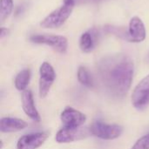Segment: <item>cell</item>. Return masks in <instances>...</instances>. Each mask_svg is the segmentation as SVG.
Masks as SVG:
<instances>
[{"label": "cell", "instance_id": "obj_1", "mask_svg": "<svg viewBox=\"0 0 149 149\" xmlns=\"http://www.w3.org/2000/svg\"><path fill=\"white\" fill-rule=\"evenodd\" d=\"M97 68L107 93L113 98L123 99L134 77V67L131 58L123 53L107 55L98 62Z\"/></svg>", "mask_w": 149, "mask_h": 149}, {"label": "cell", "instance_id": "obj_2", "mask_svg": "<svg viewBox=\"0 0 149 149\" xmlns=\"http://www.w3.org/2000/svg\"><path fill=\"white\" fill-rule=\"evenodd\" d=\"M75 0H64V3L46 16L41 21L40 25L47 29L60 27L71 16L75 6Z\"/></svg>", "mask_w": 149, "mask_h": 149}, {"label": "cell", "instance_id": "obj_3", "mask_svg": "<svg viewBox=\"0 0 149 149\" xmlns=\"http://www.w3.org/2000/svg\"><path fill=\"white\" fill-rule=\"evenodd\" d=\"M91 134L102 140H114L119 138L123 133V127L119 125H110L100 120L93 122L90 127Z\"/></svg>", "mask_w": 149, "mask_h": 149}, {"label": "cell", "instance_id": "obj_4", "mask_svg": "<svg viewBox=\"0 0 149 149\" xmlns=\"http://www.w3.org/2000/svg\"><path fill=\"white\" fill-rule=\"evenodd\" d=\"M32 43L46 45L59 53H65L68 47V41L65 37L49 34H34L30 37Z\"/></svg>", "mask_w": 149, "mask_h": 149}, {"label": "cell", "instance_id": "obj_5", "mask_svg": "<svg viewBox=\"0 0 149 149\" xmlns=\"http://www.w3.org/2000/svg\"><path fill=\"white\" fill-rule=\"evenodd\" d=\"M132 103L138 110L145 109L149 104V74L134 88L132 94Z\"/></svg>", "mask_w": 149, "mask_h": 149}, {"label": "cell", "instance_id": "obj_6", "mask_svg": "<svg viewBox=\"0 0 149 149\" xmlns=\"http://www.w3.org/2000/svg\"><path fill=\"white\" fill-rule=\"evenodd\" d=\"M56 79L53 67L48 63L44 62L39 68V96L45 98Z\"/></svg>", "mask_w": 149, "mask_h": 149}, {"label": "cell", "instance_id": "obj_7", "mask_svg": "<svg viewBox=\"0 0 149 149\" xmlns=\"http://www.w3.org/2000/svg\"><path fill=\"white\" fill-rule=\"evenodd\" d=\"M90 134H91L90 129L86 127H77V128L64 127L57 133L55 139L58 143H69L75 141L85 139Z\"/></svg>", "mask_w": 149, "mask_h": 149}, {"label": "cell", "instance_id": "obj_8", "mask_svg": "<svg viewBox=\"0 0 149 149\" xmlns=\"http://www.w3.org/2000/svg\"><path fill=\"white\" fill-rule=\"evenodd\" d=\"M60 119L64 127L68 128L80 127L86 120V117L84 113L70 107L64 109L61 113Z\"/></svg>", "mask_w": 149, "mask_h": 149}, {"label": "cell", "instance_id": "obj_9", "mask_svg": "<svg viewBox=\"0 0 149 149\" xmlns=\"http://www.w3.org/2000/svg\"><path fill=\"white\" fill-rule=\"evenodd\" d=\"M49 134L46 132L34 133L22 136L17 143V149H37L47 140Z\"/></svg>", "mask_w": 149, "mask_h": 149}, {"label": "cell", "instance_id": "obj_10", "mask_svg": "<svg viewBox=\"0 0 149 149\" xmlns=\"http://www.w3.org/2000/svg\"><path fill=\"white\" fill-rule=\"evenodd\" d=\"M147 36L144 23L139 17H133L129 22L128 41L133 43H141L145 40Z\"/></svg>", "mask_w": 149, "mask_h": 149}, {"label": "cell", "instance_id": "obj_11", "mask_svg": "<svg viewBox=\"0 0 149 149\" xmlns=\"http://www.w3.org/2000/svg\"><path fill=\"white\" fill-rule=\"evenodd\" d=\"M22 106L26 115L36 122H39L41 118L35 107L32 93L30 90H24L22 93Z\"/></svg>", "mask_w": 149, "mask_h": 149}, {"label": "cell", "instance_id": "obj_12", "mask_svg": "<svg viewBox=\"0 0 149 149\" xmlns=\"http://www.w3.org/2000/svg\"><path fill=\"white\" fill-rule=\"evenodd\" d=\"M27 127V123L20 119L5 117L0 120V130L3 133H14L21 131Z\"/></svg>", "mask_w": 149, "mask_h": 149}, {"label": "cell", "instance_id": "obj_13", "mask_svg": "<svg viewBox=\"0 0 149 149\" xmlns=\"http://www.w3.org/2000/svg\"><path fill=\"white\" fill-rule=\"evenodd\" d=\"M96 45V38L93 31L84 32L79 39V47L84 52H91Z\"/></svg>", "mask_w": 149, "mask_h": 149}, {"label": "cell", "instance_id": "obj_14", "mask_svg": "<svg viewBox=\"0 0 149 149\" xmlns=\"http://www.w3.org/2000/svg\"><path fill=\"white\" fill-rule=\"evenodd\" d=\"M31 79V71L24 69L21 71L15 79V86L19 91H24L27 87Z\"/></svg>", "mask_w": 149, "mask_h": 149}, {"label": "cell", "instance_id": "obj_15", "mask_svg": "<svg viewBox=\"0 0 149 149\" xmlns=\"http://www.w3.org/2000/svg\"><path fill=\"white\" fill-rule=\"evenodd\" d=\"M77 75H78V79L81 85H83L84 86H86L88 88L93 87L94 83H93V77L86 67L80 66L78 70Z\"/></svg>", "mask_w": 149, "mask_h": 149}, {"label": "cell", "instance_id": "obj_16", "mask_svg": "<svg viewBox=\"0 0 149 149\" xmlns=\"http://www.w3.org/2000/svg\"><path fill=\"white\" fill-rule=\"evenodd\" d=\"M13 10V0H0V22L3 24Z\"/></svg>", "mask_w": 149, "mask_h": 149}, {"label": "cell", "instance_id": "obj_17", "mask_svg": "<svg viewBox=\"0 0 149 149\" xmlns=\"http://www.w3.org/2000/svg\"><path fill=\"white\" fill-rule=\"evenodd\" d=\"M131 149H149V134L139 139Z\"/></svg>", "mask_w": 149, "mask_h": 149}, {"label": "cell", "instance_id": "obj_18", "mask_svg": "<svg viewBox=\"0 0 149 149\" xmlns=\"http://www.w3.org/2000/svg\"><path fill=\"white\" fill-rule=\"evenodd\" d=\"M8 32H9V30H8L7 28L2 27L1 30H0V38H3L4 36H6Z\"/></svg>", "mask_w": 149, "mask_h": 149}, {"label": "cell", "instance_id": "obj_19", "mask_svg": "<svg viewBox=\"0 0 149 149\" xmlns=\"http://www.w3.org/2000/svg\"><path fill=\"white\" fill-rule=\"evenodd\" d=\"M78 1H83V2H87V1H98V0H78ZM76 2V0H75Z\"/></svg>", "mask_w": 149, "mask_h": 149}, {"label": "cell", "instance_id": "obj_20", "mask_svg": "<svg viewBox=\"0 0 149 149\" xmlns=\"http://www.w3.org/2000/svg\"><path fill=\"white\" fill-rule=\"evenodd\" d=\"M147 60H148V62H149V52L148 54V56H147Z\"/></svg>", "mask_w": 149, "mask_h": 149}]
</instances>
